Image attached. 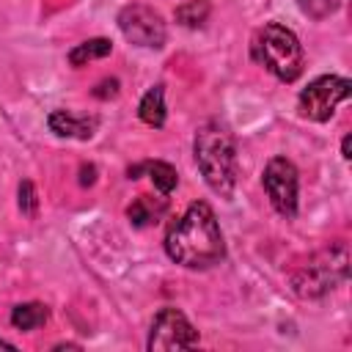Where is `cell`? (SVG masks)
Instances as JSON below:
<instances>
[{
    "mask_svg": "<svg viewBox=\"0 0 352 352\" xmlns=\"http://www.w3.org/2000/svg\"><path fill=\"white\" fill-rule=\"evenodd\" d=\"M165 253L187 270H209L226 258L223 231L206 201H192L187 212L170 223Z\"/></svg>",
    "mask_w": 352,
    "mask_h": 352,
    "instance_id": "obj_1",
    "label": "cell"
},
{
    "mask_svg": "<svg viewBox=\"0 0 352 352\" xmlns=\"http://www.w3.org/2000/svg\"><path fill=\"white\" fill-rule=\"evenodd\" d=\"M192 151H195V165L204 182L209 184V190L217 192L220 198H231L236 187V146L231 132L220 124H206L198 129Z\"/></svg>",
    "mask_w": 352,
    "mask_h": 352,
    "instance_id": "obj_2",
    "label": "cell"
},
{
    "mask_svg": "<svg viewBox=\"0 0 352 352\" xmlns=\"http://www.w3.org/2000/svg\"><path fill=\"white\" fill-rule=\"evenodd\" d=\"M253 58L280 82H294L302 74V47L283 25H264L253 38Z\"/></svg>",
    "mask_w": 352,
    "mask_h": 352,
    "instance_id": "obj_3",
    "label": "cell"
},
{
    "mask_svg": "<svg viewBox=\"0 0 352 352\" xmlns=\"http://www.w3.org/2000/svg\"><path fill=\"white\" fill-rule=\"evenodd\" d=\"M346 280V248L333 245L330 250L314 256L292 275V286L300 297H322Z\"/></svg>",
    "mask_w": 352,
    "mask_h": 352,
    "instance_id": "obj_4",
    "label": "cell"
},
{
    "mask_svg": "<svg viewBox=\"0 0 352 352\" xmlns=\"http://www.w3.org/2000/svg\"><path fill=\"white\" fill-rule=\"evenodd\" d=\"M349 94H352V82L346 77H336V74L316 77L300 94V113L311 121H327L336 113V107L344 99H349Z\"/></svg>",
    "mask_w": 352,
    "mask_h": 352,
    "instance_id": "obj_5",
    "label": "cell"
},
{
    "mask_svg": "<svg viewBox=\"0 0 352 352\" xmlns=\"http://www.w3.org/2000/svg\"><path fill=\"white\" fill-rule=\"evenodd\" d=\"M261 182H264V190H267L275 212L283 217H294L297 214V187H300L294 162L286 157H272L264 168Z\"/></svg>",
    "mask_w": 352,
    "mask_h": 352,
    "instance_id": "obj_6",
    "label": "cell"
},
{
    "mask_svg": "<svg viewBox=\"0 0 352 352\" xmlns=\"http://www.w3.org/2000/svg\"><path fill=\"white\" fill-rule=\"evenodd\" d=\"M118 28H121L124 38L132 41V44H138V47H154V50H160L165 44V38H168V30H165L162 16L154 8L143 6V3H132V6L121 8Z\"/></svg>",
    "mask_w": 352,
    "mask_h": 352,
    "instance_id": "obj_7",
    "label": "cell"
},
{
    "mask_svg": "<svg viewBox=\"0 0 352 352\" xmlns=\"http://www.w3.org/2000/svg\"><path fill=\"white\" fill-rule=\"evenodd\" d=\"M198 344V330L190 324V319L176 308H162L148 330L146 346L154 349H187Z\"/></svg>",
    "mask_w": 352,
    "mask_h": 352,
    "instance_id": "obj_8",
    "label": "cell"
},
{
    "mask_svg": "<svg viewBox=\"0 0 352 352\" xmlns=\"http://www.w3.org/2000/svg\"><path fill=\"white\" fill-rule=\"evenodd\" d=\"M47 124H50V129L55 132V135H60V138H77V140H88L91 135H94V129H96V118H74L72 113H66V110H52L50 113V118H47Z\"/></svg>",
    "mask_w": 352,
    "mask_h": 352,
    "instance_id": "obj_9",
    "label": "cell"
},
{
    "mask_svg": "<svg viewBox=\"0 0 352 352\" xmlns=\"http://www.w3.org/2000/svg\"><path fill=\"white\" fill-rule=\"evenodd\" d=\"M168 209V201L165 198H151V195H138L129 206H126V217H129V223L132 226H148V223H154L162 212Z\"/></svg>",
    "mask_w": 352,
    "mask_h": 352,
    "instance_id": "obj_10",
    "label": "cell"
},
{
    "mask_svg": "<svg viewBox=\"0 0 352 352\" xmlns=\"http://www.w3.org/2000/svg\"><path fill=\"white\" fill-rule=\"evenodd\" d=\"M138 116L148 126H162L165 124V88L162 85H154V88L146 91V96L138 104Z\"/></svg>",
    "mask_w": 352,
    "mask_h": 352,
    "instance_id": "obj_11",
    "label": "cell"
},
{
    "mask_svg": "<svg viewBox=\"0 0 352 352\" xmlns=\"http://www.w3.org/2000/svg\"><path fill=\"white\" fill-rule=\"evenodd\" d=\"M47 316H50L47 305H41V302H22V305H16L11 311V324L16 330H36L38 324L47 322Z\"/></svg>",
    "mask_w": 352,
    "mask_h": 352,
    "instance_id": "obj_12",
    "label": "cell"
},
{
    "mask_svg": "<svg viewBox=\"0 0 352 352\" xmlns=\"http://www.w3.org/2000/svg\"><path fill=\"white\" fill-rule=\"evenodd\" d=\"M110 50H113V44H110L107 38H88V41L77 44V47L69 52V63H72V66H82L85 60L110 55Z\"/></svg>",
    "mask_w": 352,
    "mask_h": 352,
    "instance_id": "obj_13",
    "label": "cell"
},
{
    "mask_svg": "<svg viewBox=\"0 0 352 352\" xmlns=\"http://www.w3.org/2000/svg\"><path fill=\"white\" fill-rule=\"evenodd\" d=\"M146 170H148V176H151V182H154V187L162 192V195H168V192H173L176 190V184H179V173H176V168L173 165H168V162H146L143 165Z\"/></svg>",
    "mask_w": 352,
    "mask_h": 352,
    "instance_id": "obj_14",
    "label": "cell"
},
{
    "mask_svg": "<svg viewBox=\"0 0 352 352\" xmlns=\"http://www.w3.org/2000/svg\"><path fill=\"white\" fill-rule=\"evenodd\" d=\"M209 16V3L206 0H187L176 8V22L187 25V28H198L204 25Z\"/></svg>",
    "mask_w": 352,
    "mask_h": 352,
    "instance_id": "obj_15",
    "label": "cell"
},
{
    "mask_svg": "<svg viewBox=\"0 0 352 352\" xmlns=\"http://www.w3.org/2000/svg\"><path fill=\"white\" fill-rule=\"evenodd\" d=\"M297 6H300V11H302L305 16H311V19H324V16H330V14L338 11L341 0H297Z\"/></svg>",
    "mask_w": 352,
    "mask_h": 352,
    "instance_id": "obj_16",
    "label": "cell"
},
{
    "mask_svg": "<svg viewBox=\"0 0 352 352\" xmlns=\"http://www.w3.org/2000/svg\"><path fill=\"white\" fill-rule=\"evenodd\" d=\"M36 206H38V198H36L33 182H22L19 184V209H22V214L33 217L36 214Z\"/></svg>",
    "mask_w": 352,
    "mask_h": 352,
    "instance_id": "obj_17",
    "label": "cell"
},
{
    "mask_svg": "<svg viewBox=\"0 0 352 352\" xmlns=\"http://www.w3.org/2000/svg\"><path fill=\"white\" fill-rule=\"evenodd\" d=\"M116 94H118V80H102L94 91V96H99V99H107V96H116Z\"/></svg>",
    "mask_w": 352,
    "mask_h": 352,
    "instance_id": "obj_18",
    "label": "cell"
},
{
    "mask_svg": "<svg viewBox=\"0 0 352 352\" xmlns=\"http://www.w3.org/2000/svg\"><path fill=\"white\" fill-rule=\"evenodd\" d=\"M94 173H96L94 165H82V168H80V184H82V187H85V184H94V179H96Z\"/></svg>",
    "mask_w": 352,
    "mask_h": 352,
    "instance_id": "obj_19",
    "label": "cell"
},
{
    "mask_svg": "<svg viewBox=\"0 0 352 352\" xmlns=\"http://www.w3.org/2000/svg\"><path fill=\"white\" fill-rule=\"evenodd\" d=\"M341 154H344V160L352 157V135H344V140H341Z\"/></svg>",
    "mask_w": 352,
    "mask_h": 352,
    "instance_id": "obj_20",
    "label": "cell"
},
{
    "mask_svg": "<svg viewBox=\"0 0 352 352\" xmlns=\"http://www.w3.org/2000/svg\"><path fill=\"white\" fill-rule=\"evenodd\" d=\"M0 346H3V349H14V344H11V341H6V338H0Z\"/></svg>",
    "mask_w": 352,
    "mask_h": 352,
    "instance_id": "obj_21",
    "label": "cell"
}]
</instances>
